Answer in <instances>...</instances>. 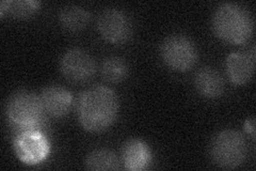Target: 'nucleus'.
I'll use <instances>...</instances> for the list:
<instances>
[{"label":"nucleus","mask_w":256,"mask_h":171,"mask_svg":"<svg viewBox=\"0 0 256 171\" xmlns=\"http://www.w3.org/2000/svg\"><path fill=\"white\" fill-rule=\"evenodd\" d=\"M40 5L36 0H6L0 4V16L6 13L14 19H27L38 10Z\"/></svg>","instance_id":"obj_14"},{"label":"nucleus","mask_w":256,"mask_h":171,"mask_svg":"<svg viewBox=\"0 0 256 171\" xmlns=\"http://www.w3.org/2000/svg\"><path fill=\"white\" fill-rule=\"evenodd\" d=\"M40 97L45 112L54 118L66 116L73 104V96L70 92L57 85L44 88Z\"/></svg>","instance_id":"obj_10"},{"label":"nucleus","mask_w":256,"mask_h":171,"mask_svg":"<svg viewBox=\"0 0 256 171\" xmlns=\"http://www.w3.org/2000/svg\"><path fill=\"white\" fill-rule=\"evenodd\" d=\"M61 25L68 31H79L86 27L90 22V14L84 8L70 5L62 8L59 14Z\"/></svg>","instance_id":"obj_13"},{"label":"nucleus","mask_w":256,"mask_h":171,"mask_svg":"<svg viewBox=\"0 0 256 171\" xmlns=\"http://www.w3.org/2000/svg\"><path fill=\"white\" fill-rule=\"evenodd\" d=\"M100 35L108 42L123 44L132 36V25L130 18L121 10H104L98 20Z\"/></svg>","instance_id":"obj_8"},{"label":"nucleus","mask_w":256,"mask_h":171,"mask_svg":"<svg viewBox=\"0 0 256 171\" xmlns=\"http://www.w3.org/2000/svg\"><path fill=\"white\" fill-rule=\"evenodd\" d=\"M86 167L89 170L107 171L118 170L120 160L114 152L109 150H95L86 158Z\"/></svg>","instance_id":"obj_16"},{"label":"nucleus","mask_w":256,"mask_h":171,"mask_svg":"<svg viewBox=\"0 0 256 171\" xmlns=\"http://www.w3.org/2000/svg\"><path fill=\"white\" fill-rule=\"evenodd\" d=\"M255 72V46L248 53H233L226 59V73L230 81L242 86L249 83Z\"/></svg>","instance_id":"obj_9"},{"label":"nucleus","mask_w":256,"mask_h":171,"mask_svg":"<svg viewBox=\"0 0 256 171\" xmlns=\"http://www.w3.org/2000/svg\"><path fill=\"white\" fill-rule=\"evenodd\" d=\"M122 159L127 170L142 171L148 168L153 155L146 142L140 139H130L123 146Z\"/></svg>","instance_id":"obj_11"},{"label":"nucleus","mask_w":256,"mask_h":171,"mask_svg":"<svg viewBox=\"0 0 256 171\" xmlns=\"http://www.w3.org/2000/svg\"><path fill=\"white\" fill-rule=\"evenodd\" d=\"M162 60L174 71L186 72L198 62V50L186 36L174 35L168 37L160 48Z\"/></svg>","instance_id":"obj_5"},{"label":"nucleus","mask_w":256,"mask_h":171,"mask_svg":"<svg viewBox=\"0 0 256 171\" xmlns=\"http://www.w3.org/2000/svg\"><path fill=\"white\" fill-rule=\"evenodd\" d=\"M244 131L248 135H250L252 139H255V117L254 116L246 119L244 123Z\"/></svg>","instance_id":"obj_17"},{"label":"nucleus","mask_w":256,"mask_h":171,"mask_svg":"<svg viewBox=\"0 0 256 171\" xmlns=\"http://www.w3.org/2000/svg\"><path fill=\"white\" fill-rule=\"evenodd\" d=\"M196 90L208 99H217L224 92V79L220 73L210 67H205L200 70L194 78Z\"/></svg>","instance_id":"obj_12"},{"label":"nucleus","mask_w":256,"mask_h":171,"mask_svg":"<svg viewBox=\"0 0 256 171\" xmlns=\"http://www.w3.org/2000/svg\"><path fill=\"white\" fill-rule=\"evenodd\" d=\"M128 73H130V67H128L127 62L120 57H108L102 62V76L108 83H121L128 76Z\"/></svg>","instance_id":"obj_15"},{"label":"nucleus","mask_w":256,"mask_h":171,"mask_svg":"<svg viewBox=\"0 0 256 171\" xmlns=\"http://www.w3.org/2000/svg\"><path fill=\"white\" fill-rule=\"evenodd\" d=\"M62 74L75 84L90 80L96 72V63L92 57L80 48H72L63 55L60 62Z\"/></svg>","instance_id":"obj_7"},{"label":"nucleus","mask_w":256,"mask_h":171,"mask_svg":"<svg viewBox=\"0 0 256 171\" xmlns=\"http://www.w3.org/2000/svg\"><path fill=\"white\" fill-rule=\"evenodd\" d=\"M210 154L220 168L235 169L242 164L246 156L244 138L234 129H224L214 137Z\"/></svg>","instance_id":"obj_3"},{"label":"nucleus","mask_w":256,"mask_h":171,"mask_svg":"<svg viewBox=\"0 0 256 171\" xmlns=\"http://www.w3.org/2000/svg\"><path fill=\"white\" fill-rule=\"evenodd\" d=\"M41 97L30 91H18L11 95L6 104L8 118L15 125L24 128H34L44 116Z\"/></svg>","instance_id":"obj_4"},{"label":"nucleus","mask_w":256,"mask_h":171,"mask_svg":"<svg viewBox=\"0 0 256 171\" xmlns=\"http://www.w3.org/2000/svg\"><path fill=\"white\" fill-rule=\"evenodd\" d=\"M118 112V96L107 87H93L79 97L78 118L80 124L89 132L105 131L114 124Z\"/></svg>","instance_id":"obj_1"},{"label":"nucleus","mask_w":256,"mask_h":171,"mask_svg":"<svg viewBox=\"0 0 256 171\" xmlns=\"http://www.w3.org/2000/svg\"><path fill=\"white\" fill-rule=\"evenodd\" d=\"M212 30L224 42L242 45L249 41L254 31L252 14L246 8L237 4H223L212 16Z\"/></svg>","instance_id":"obj_2"},{"label":"nucleus","mask_w":256,"mask_h":171,"mask_svg":"<svg viewBox=\"0 0 256 171\" xmlns=\"http://www.w3.org/2000/svg\"><path fill=\"white\" fill-rule=\"evenodd\" d=\"M14 150L18 157L28 165L43 161L50 151V141L34 128H27L14 139Z\"/></svg>","instance_id":"obj_6"}]
</instances>
